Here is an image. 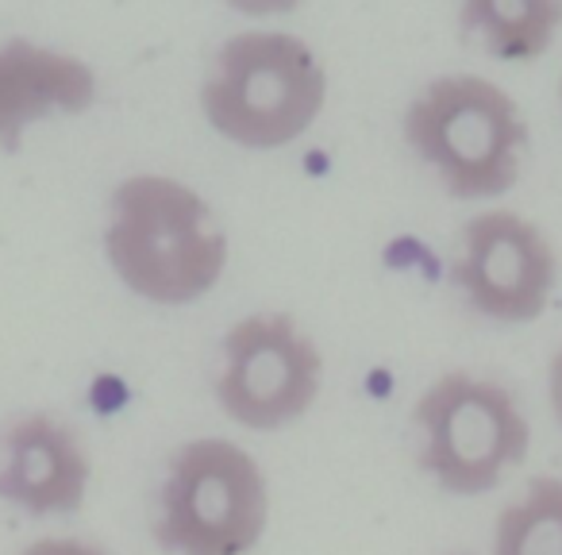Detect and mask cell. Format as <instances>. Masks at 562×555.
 Listing matches in <instances>:
<instances>
[{
    "label": "cell",
    "mask_w": 562,
    "mask_h": 555,
    "mask_svg": "<svg viewBox=\"0 0 562 555\" xmlns=\"http://www.w3.org/2000/svg\"><path fill=\"white\" fill-rule=\"evenodd\" d=\"M104 255L120 282L155 306H189L227 270V232L193 186L135 174L112 189Z\"/></svg>",
    "instance_id": "obj_1"
},
{
    "label": "cell",
    "mask_w": 562,
    "mask_h": 555,
    "mask_svg": "<svg viewBox=\"0 0 562 555\" xmlns=\"http://www.w3.org/2000/svg\"><path fill=\"white\" fill-rule=\"evenodd\" d=\"M328 101V78L301 35L239 32L220 47L201 104L224 140L273 151L301 140Z\"/></svg>",
    "instance_id": "obj_2"
},
{
    "label": "cell",
    "mask_w": 562,
    "mask_h": 555,
    "mask_svg": "<svg viewBox=\"0 0 562 555\" xmlns=\"http://www.w3.org/2000/svg\"><path fill=\"white\" fill-rule=\"evenodd\" d=\"M405 143L459 201L501 197L520 181L528 124L490 78L447 74L424 86L405 112Z\"/></svg>",
    "instance_id": "obj_3"
},
{
    "label": "cell",
    "mask_w": 562,
    "mask_h": 555,
    "mask_svg": "<svg viewBox=\"0 0 562 555\" xmlns=\"http://www.w3.org/2000/svg\"><path fill=\"white\" fill-rule=\"evenodd\" d=\"M158 544L173 555H247L270 521V490L255 455L201 436L170 455L158 493Z\"/></svg>",
    "instance_id": "obj_4"
},
{
    "label": "cell",
    "mask_w": 562,
    "mask_h": 555,
    "mask_svg": "<svg viewBox=\"0 0 562 555\" xmlns=\"http://www.w3.org/2000/svg\"><path fill=\"white\" fill-rule=\"evenodd\" d=\"M420 429V467L459 498L493 490L513 467H520L531 444L516 398L493 378L447 370L413 406Z\"/></svg>",
    "instance_id": "obj_5"
},
{
    "label": "cell",
    "mask_w": 562,
    "mask_h": 555,
    "mask_svg": "<svg viewBox=\"0 0 562 555\" xmlns=\"http://www.w3.org/2000/svg\"><path fill=\"white\" fill-rule=\"evenodd\" d=\"M321 347L290 313H250L224 336L216 401L235 424L273 432L301 421L321 398Z\"/></svg>",
    "instance_id": "obj_6"
},
{
    "label": "cell",
    "mask_w": 562,
    "mask_h": 555,
    "mask_svg": "<svg viewBox=\"0 0 562 555\" xmlns=\"http://www.w3.org/2000/svg\"><path fill=\"white\" fill-rule=\"evenodd\" d=\"M451 278L482 317L528 324L543 317L559 278V258L543 232L520 212H477L462 227V251Z\"/></svg>",
    "instance_id": "obj_7"
},
{
    "label": "cell",
    "mask_w": 562,
    "mask_h": 555,
    "mask_svg": "<svg viewBox=\"0 0 562 555\" xmlns=\"http://www.w3.org/2000/svg\"><path fill=\"white\" fill-rule=\"evenodd\" d=\"M89 455L78 432L47 413L12 421L0 432V501L32 517H63L89 493Z\"/></svg>",
    "instance_id": "obj_8"
},
{
    "label": "cell",
    "mask_w": 562,
    "mask_h": 555,
    "mask_svg": "<svg viewBox=\"0 0 562 555\" xmlns=\"http://www.w3.org/2000/svg\"><path fill=\"white\" fill-rule=\"evenodd\" d=\"M97 104V74L86 58L32 40L0 43V151L16 155L24 132L55 112L81 116Z\"/></svg>",
    "instance_id": "obj_9"
},
{
    "label": "cell",
    "mask_w": 562,
    "mask_h": 555,
    "mask_svg": "<svg viewBox=\"0 0 562 555\" xmlns=\"http://www.w3.org/2000/svg\"><path fill=\"white\" fill-rule=\"evenodd\" d=\"M562 24V4L554 0H474L462 4V27L477 35L493 58L528 63L551 47Z\"/></svg>",
    "instance_id": "obj_10"
},
{
    "label": "cell",
    "mask_w": 562,
    "mask_h": 555,
    "mask_svg": "<svg viewBox=\"0 0 562 555\" xmlns=\"http://www.w3.org/2000/svg\"><path fill=\"white\" fill-rule=\"evenodd\" d=\"M493 555H562V478H536L497 517Z\"/></svg>",
    "instance_id": "obj_11"
},
{
    "label": "cell",
    "mask_w": 562,
    "mask_h": 555,
    "mask_svg": "<svg viewBox=\"0 0 562 555\" xmlns=\"http://www.w3.org/2000/svg\"><path fill=\"white\" fill-rule=\"evenodd\" d=\"M24 555H104L93 544H81V540H66V536H47L35 540L32 547H24Z\"/></svg>",
    "instance_id": "obj_12"
},
{
    "label": "cell",
    "mask_w": 562,
    "mask_h": 555,
    "mask_svg": "<svg viewBox=\"0 0 562 555\" xmlns=\"http://www.w3.org/2000/svg\"><path fill=\"white\" fill-rule=\"evenodd\" d=\"M547 393H551V409L562 424V352H554L551 370H547Z\"/></svg>",
    "instance_id": "obj_13"
}]
</instances>
